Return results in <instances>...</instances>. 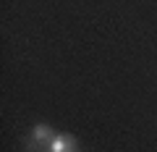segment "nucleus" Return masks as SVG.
Listing matches in <instances>:
<instances>
[{"mask_svg": "<svg viewBox=\"0 0 157 152\" xmlns=\"http://www.w3.org/2000/svg\"><path fill=\"white\" fill-rule=\"evenodd\" d=\"M55 134L58 131L52 129V126H47V123H37L32 129V134H29V150H47L50 147V142L55 139Z\"/></svg>", "mask_w": 157, "mask_h": 152, "instance_id": "obj_1", "label": "nucleus"}, {"mask_svg": "<svg viewBox=\"0 0 157 152\" xmlns=\"http://www.w3.org/2000/svg\"><path fill=\"white\" fill-rule=\"evenodd\" d=\"M45 152H47V150H45Z\"/></svg>", "mask_w": 157, "mask_h": 152, "instance_id": "obj_2", "label": "nucleus"}]
</instances>
